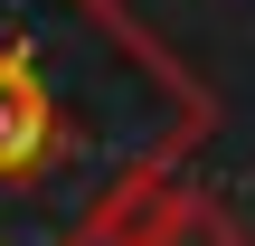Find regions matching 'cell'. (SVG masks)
Listing matches in <instances>:
<instances>
[{
	"label": "cell",
	"mask_w": 255,
	"mask_h": 246,
	"mask_svg": "<svg viewBox=\"0 0 255 246\" xmlns=\"http://www.w3.org/2000/svg\"><path fill=\"white\" fill-rule=\"evenodd\" d=\"M28 142H38V104H28V85H19V76H0V171H9V161H28Z\"/></svg>",
	"instance_id": "cell-1"
}]
</instances>
